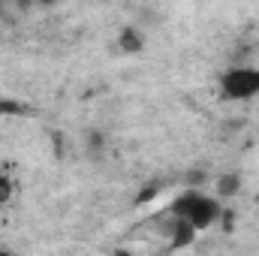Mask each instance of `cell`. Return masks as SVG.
Listing matches in <instances>:
<instances>
[{"label":"cell","mask_w":259,"mask_h":256,"mask_svg":"<svg viewBox=\"0 0 259 256\" xmlns=\"http://www.w3.org/2000/svg\"><path fill=\"white\" fill-rule=\"evenodd\" d=\"M169 211L178 214V217H184L196 232H202V229H208V226H214L220 220L223 205H220V196H208V193L190 187V190H184L181 196L172 199Z\"/></svg>","instance_id":"1"},{"label":"cell","mask_w":259,"mask_h":256,"mask_svg":"<svg viewBox=\"0 0 259 256\" xmlns=\"http://www.w3.org/2000/svg\"><path fill=\"white\" fill-rule=\"evenodd\" d=\"M220 97L226 103H244L259 97V66H229L220 75Z\"/></svg>","instance_id":"2"},{"label":"cell","mask_w":259,"mask_h":256,"mask_svg":"<svg viewBox=\"0 0 259 256\" xmlns=\"http://www.w3.org/2000/svg\"><path fill=\"white\" fill-rule=\"evenodd\" d=\"M166 235H169L172 247H190V244H193V238H196V229L184 220V217H178V214H172V211H169Z\"/></svg>","instance_id":"3"},{"label":"cell","mask_w":259,"mask_h":256,"mask_svg":"<svg viewBox=\"0 0 259 256\" xmlns=\"http://www.w3.org/2000/svg\"><path fill=\"white\" fill-rule=\"evenodd\" d=\"M118 49H121L124 55H139V52L145 49V33H142L139 27H124V30L118 33Z\"/></svg>","instance_id":"4"},{"label":"cell","mask_w":259,"mask_h":256,"mask_svg":"<svg viewBox=\"0 0 259 256\" xmlns=\"http://www.w3.org/2000/svg\"><path fill=\"white\" fill-rule=\"evenodd\" d=\"M238 193H241V175L238 172H226V175L217 178V196L220 199H232Z\"/></svg>","instance_id":"5"},{"label":"cell","mask_w":259,"mask_h":256,"mask_svg":"<svg viewBox=\"0 0 259 256\" xmlns=\"http://www.w3.org/2000/svg\"><path fill=\"white\" fill-rule=\"evenodd\" d=\"M3 115H27V106L18 100H0V118Z\"/></svg>","instance_id":"6"},{"label":"cell","mask_w":259,"mask_h":256,"mask_svg":"<svg viewBox=\"0 0 259 256\" xmlns=\"http://www.w3.org/2000/svg\"><path fill=\"white\" fill-rule=\"evenodd\" d=\"M12 193H15V181H12L9 175H3V172H0V205H3V202H9V199H12Z\"/></svg>","instance_id":"7"},{"label":"cell","mask_w":259,"mask_h":256,"mask_svg":"<svg viewBox=\"0 0 259 256\" xmlns=\"http://www.w3.org/2000/svg\"><path fill=\"white\" fill-rule=\"evenodd\" d=\"M157 193H160V184H148L145 190L139 193V202H148V199H154Z\"/></svg>","instance_id":"8"},{"label":"cell","mask_w":259,"mask_h":256,"mask_svg":"<svg viewBox=\"0 0 259 256\" xmlns=\"http://www.w3.org/2000/svg\"><path fill=\"white\" fill-rule=\"evenodd\" d=\"M33 3H39V6H55V3H61V0H33Z\"/></svg>","instance_id":"9"},{"label":"cell","mask_w":259,"mask_h":256,"mask_svg":"<svg viewBox=\"0 0 259 256\" xmlns=\"http://www.w3.org/2000/svg\"><path fill=\"white\" fill-rule=\"evenodd\" d=\"M3 3H6V0H0V12H3Z\"/></svg>","instance_id":"10"}]
</instances>
